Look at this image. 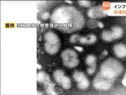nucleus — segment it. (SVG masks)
<instances>
[{
    "label": "nucleus",
    "instance_id": "nucleus-1",
    "mask_svg": "<svg viewBox=\"0 0 126 95\" xmlns=\"http://www.w3.org/2000/svg\"><path fill=\"white\" fill-rule=\"evenodd\" d=\"M50 18L54 26L65 33L78 31L84 26L85 23L83 14L76 8L69 5L56 8Z\"/></svg>",
    "mask_w": 126,
    "mask_h": 95
},
{
    "label": "nucleus",
    "instance_id": "nucleus-2",
    "mask_svg": "<svg viewBox=\"0 0 126 95\" xmlns=\"http://www.w3.org/2000/svg\"><path fill=\"white\" fill-rule=\"evenodd\" d=\"M124 71V66L118 60L110 58L101 64L99 74L104 78L114 81L121 76Z\"/></svg>",
    "mask_w": 126,
    "mask_h": 95
},
{
    "label": "nucleus",
    "instance_id": "nucleus-3",
    "mask_svg": "<svg viewBox=\"0 0 126 95\" xmlns=\"http://www.w3.org/2000/svg\"><path fill=\"white\" fill-rule=\"evenodd\" d=\"M44 49L49 55H56L60 48V39L58 35L49 30L44 34Z\"/></svg>",
    "mask_w": 126,
    "mask_h": 95
},
{
    "label": "nucleus",
    "instance_id": "nucleus-4",
    "mask_svg": "<svg viewBox=\"0 0 126 95\" xmlns=\"http://www.w3.org/2000/svg\"><path fill=\"white\" fill-rule=\"evenodd\" d=\"M61 58L63 64L69 68L76 67L79 63L78 54L71 49L64 50L61 53Z\"/></svg>",
    "mask_w": 126,
    "mask_h": 95
},
{
    "label": "nucleus",
    "instance_id": "nucleus-5",
    "mask_svg": "<svg viewBox=\"0 0 126 95\" xmlns=\"http://www.w3.org/2000/svg\"><path fill=\"white\" fill-rule=\"evenodd\" d=\"M94 89L99 91H108L111 90L114 85V81L104 78L99 73L97 75L93 81Z\"/></svg>",
    "mask_w": 126,
    "mask_h": 95
},
{
    "label": "nucleus",
    "instance_id": "nucleus-6",
    "mask_svg": "<svg viewBox=\"0 0 126 95\" xmlns=\"http://www.w3.org/2000/svg\"><path fill=\"white\" fill-rule=\"evenodd\" d=\"M37 80L39 83H41L45 87L46 92L50 95H56L55 91V85L50 79L49 76L44 72L39 71L37 75Z\"/></svg>",
    "mask_w": 126,
    "mask_h": 95
},
{
    "label": "nucleus",
    "instance_id": "nucleus-7",
    "mask_svg": "<svg viewBox=\"0 0 126 95\" xmlns=\"http://www.w3.org/2000/svg\"><path fill=\"white\" fill-rule=\"evenodd\" d=\"M53 78L56 83L65 90H69L71 88V80L69 77L60 69H57L53 72Z\"/></svg>",
    "mask_w": 126,
    "mask_h": 95
},
{
    "label": "nucleus",
    "instance_id": "nucleus-8",
    "mask_svg": "<svg viewBox=\"0 0 126 95\" xmlns=\"http://www.w3.org/2000/svg\"><path fill=\"white\" fill-rule=\"evenodd\" d=\"M73 79L77 83V86L80 90H87L90 86L89 80L81 71H75L73 75Z\"/></svg>",
    "mask_w": 126,
    "mask_h": 95
},
{
    "label": "nucleus",
    "instance_id": "nucleus-9",
    "mask_svg": "<svg viewBox=\"0 0 126 95\" xmlns=\"http://www.w3.org/2000/svg\"><path fill=\"white\" fill-rule=\"evenodd\" d=\"M87 15L93 19L101 18L106 16V13L104 9L100 6H95L90 8L87 11Z\"/></svg>",
    "mask_w": 126,
    "mask_h": 95
},
{
    "label": "nucleus",
    "instance_id": "nucleus-10",
    "mask_svg": "<svg viewBox=\"0 0 126 95\" xmlns=\"http://www.w3.org/2000/svg\"><path fill=\"white\" fill-rule=\"evenodd\" d=\"M113 51L119 58H124L126 56V47L123 43H117L113 46Z\"/></svg>",
    "mask_w": 126,
    "mask_h": 95
},
{
    "label": "nucleus",
    "instance_id": "nucleus-11",
    "mask_svg": "<svg viewBox=\"0 0 126 95\" xmlns=\"http://www.w3.org/2000/svg\"><path fill=\"white\" fill-rule=\"evenodd\" d=\"M97 39L95 35L90 34L86 36H79V41L83 44H93L97 41Z\"/></svg>",
    "mask_w": 126,
    "mask_h": 95
},
{
    "label": "nucleus",
    "instance_id": "nucleus-12",
    "mask_svg": "<svg viewBox=\"0 0 126 95\" xmlns=\"http://www.w3.org/2000/svg\"><path fill=\"white\" fill-rule=\"evenodd\" d=\"M110 32L112 35L114 39H121V38L124 36V31L123 29L121 27L117 26L112 27Z\"/></svg>",
    "mask_w": 126,
    "mask_h": 95
},
{
    "label": "nucleus",
    "instance_id": "nucleus-13",
    "mask_svg": "<svg viewBox=\"0 0 126 95\" xmlns=\"http://www.w3.org/2000/svg\"><path fill=\"white\" fill-rule=\"evenodd\" d=\"M86 63L89 66V68H96V61L97 58L94 55H89L86 56Z\"/></svg>",
    "mask_w": 126,
    "mask_h": 95
},
{
    "label": "nucleus",
    "instance_id": "nucleus-14",
    "mask_svg": "<svg viewBox=\"0 0 126 95\" xmlns=\"http://www.w3.org/2000/svg\"><path fill=\"white\" fill-rule=\"evenodd\" d=\"M101 38L105 42H112L114 40L111 32L105 30L101 33Z\"/></svg>",
    "mask_w": 126,
    "mask_h": 95
},
{
    "label": "nucleus",
    "instance_id": "nucleus-15",
    "mask_svg": "<svg viewBox=\"0 0 126 95\" xmlns=\"http://www.w3.org/2000/svg\"><path fill=\"white\" fill-rule=\"evenodd\" d=\"M78 3L80 6L84 7V8H89L93 4V2L89 1H79Z\"/></svg>",
    "mask_w": 126,
    "mask_h": 95
},
{
    "label": "nucleus",
    "instance_id": "nucleus-16",
    "mask_svg": "<svg viewBox=\"0 0 126 95\" xmlns=\"http://www.w3.org/2000/svg\"><path fill=\"white\" fill-rule=\"evenodd\" d=\"M79 36L77 34H74L73 36H71V38H70V41L73 43H76V42H78L79 41Z\"/></svg>",
    "mask_w": 126,
    "mask_h": 95
},
{
    "label": "nucleus",
    "instance_id": "nucleus-17",
    "mask_svg": "<svg viewBox=\"0 0 126 95\" xmlns=\"http://www.w3.org/2000/svg\"><path fill=\"white\" fill-rule=\"evenodd\" d=\"M50 17H51V15H50L49 13L47 12V11H44L41 15V18L43 20H46V19L49 18Z\"/></svg>",
    "mask_w": 126,
    "mask_h": 95
},
{
    "label": "nucleus",
    "instance_id": "nucleus-18",
    "mask_svg": "<svg viewBox=\"0 0 126 95\" xmlns=\"http://www.w3.org/2000/svg\"><path fill=\"white\" fill-rule=\"evenodd\" d=\"M75 48L78 50V51H82V48L81 47H75Z\"/></svg>",
    "mask_w": 126,
    "mask_h": 95
}]
</instances>
